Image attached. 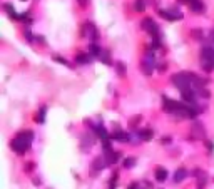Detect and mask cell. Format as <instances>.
Listing matches in <instances>:
<instances>
[{
    "label": "cell",
    "instance_id": "6da1fadb",
    "mask_svg": "<svg viewBox=\"0 0 214 189\" xmlns=\"http://www.w3.org/2000/svg\"><path fill=\"white\" fill-rule=\"evenodd\" d=\"M32 141H34V132L32 130H20L19 134L15 136V139L10 142V147L13 149V152H17L19 156H22L30 147Z\"/></svg>",
    "mask_w": 214,
    "mask_h": 189
},
{
    "label": "cell",
    "instance_id": "7a4b0ae2",
    "mask_svg": "<svg viewBox=\"0 0 214 189\" xmlns=\"http://www.w3.org/2000/svg\"><path fill=\"white\" fill-rule=\"evenodd\" d=\"M171 82H172L176 87L181 90V92L191 89V85H192L191 72H177V74H174V75L171 77Z\"/></svg>",
    "mask_w": 214,
    "mask_h": 189
},
{
    "label": "cell",
    "instance_id": "3957f363",
    "mask_svg": "<svg viewBox=\"0 0 214 189\" xmlns=\"http://www.w3.org/2000/svg\"><path fill=\"white\" fill-rule=\"evenodd\" d=\"M80 35H82V37H89L92 42H97L99 37H100L99 29L92 24V22H85V24L82 25V32H80Z\"/></svg>",
    "mask_w": 214,
    "mask_h": 189
},
{
    "label": "cell",
    "instance_id": "277c9868",
    "mask_svg": "<svg viewBox=\"0 0 214 189\" xmlns=\"http://www.w3.org/2000/svg\"><path fill=\"white\" fill-rule=\"evenodd\" d=\"M141 69H142V74H146V75L152 74V70H154V54H152V50H149V54L141 62Z\"/></svg>",
    "mask_w": 214,
    "mask_h": 189
},
{
    "label": "cell",
    "instance_id": "5b68a950",
    "mask_svg": "<svg viewBox=\"0 0 214 189\" xmlns=\"http://www.w3.org/2000/svg\"><path fill=\"white\" fill-rule=\"evenodd\" d=\"M107 166V162L104 157H97V159L92 162V169H90V176H97L99 171H102Z\"/></svg>",
    "mask_w": 214,
    "mask_h": 189
},
{
    "label": "cell",
    "instance_id": "8992f818",
    "mask_svg": "<svg viewBox=\"0 0 214 189\" xmlns=\"http://www.w3.org/2000/svg\"><path fill=\"white\" fill-rule=\"evenodd\" d=\"M187 5H189V9L192 10L194 13H203V12L206 10V5H204L203 0H189Z\"/></svg>",
    "mask_w": 214,
    "mask_h": 189
},
{
    "label": "cell",
    "instance_id": "52a82bcc",
    "mask_svg": "<svg viewBox=\"0 0 214 189\" xmlns=\"http://www.w3.org/2000/svg\"><path fill=\"white\" fill-rule=\"evenodd\" d=\"M110 137L114 141H120V142H127V141H131V136L124 132V130H116V132H112L110 134Z\"/></svg>",
    "mask_w": 214,
    "mask_h": 189
},
{
    "label": "cell",
    "instance_id": "ba28073f",
    "mask_svg": "<svg viewBox=\"0 0 214 189\" xmlns=\"http://www.w3.org/2000/svg\"><path fill=\"white\" fill-rule=\"evenodd\" d=\"M3 10L9 13V17L10 19H13V20H20V15L15 12V9H13V5L12 3H9V2H5L3 3Z\"/></svg>",
    "mask_w": 214,
    "mask_h": 189
},
{
    "label": "cell",
    "instance_id": "9c48e42d",
    "mask_svg": "<svg viewBox=\"0 0 214 189\" xmlns=\"http://www.w3.org/2000/svg\"><path fill=\"white\" fill-rule=\"evenodd\" d=\"M90 60H92V55L90 54H77L75 55V62L77 64H80V65H87V64H90Z\"/></svg>",
    "mask_w": 214,
    "mask_h": 189
},
{
    "label": "cell",
    "instance_id": "30bf717a",
    "mask_svg": "<svg viewBox=\"0 0 214 189\" xmlns=\"http://www.w3.org/2000/svg\"><path fill=\"white\" fill-rule=\"evenodd\" d=\"M186 176H187V169H186V167H179V169L176 171L174 172V182L176 184H177V182H182V181L186 179Z\"/></svg>",
    "mask_w": 214,
    "mask_h": 189
},
{
    "label": "cell",
    "instance_id": "8fae6325",
    "mask_svg": "<svg viewBox=\"0 0 214 189\" xmlns=\"http://www.w3.org/2000/svg\"><path fill=\"white\" fill-rule=\"evenodd\" d=\"M89 54H90L92 57H99V55H102L100 45H99L97 42H90V45H89Z\"/></svg>",
    "mask_w": 214,
    "mask_h": 189
},
{
    "label": "cell",
    "instance_id": "7c38bea8",
    "mask_svg": "<svg viewBox=\"0 0 214 189\" xmlns=\"http://www.w3.org/2000/svg\"><path fill=\"white\" fill-rule=\"evenodd\" d=\"M137 134H139V137H141V141H151V139H152V136H154V130L151 129V127H147V129L139 130Z\"/></svg>",
    "mask_w": 214,
    "mask_h": 189
},
{
    "label": "cell",
    "instance_id": "4fadbf2b",
    "mask_svg": "<svg viewBox=\"0 0 214 189\" xmlns=\"http://www.w3.org/2000/svg\"><path fill=\"white\" fill-rule=\"evenodd\" d=\"M192 134H196L197 137H204V127H203L201 122L196 120L194 124H192Z\"/></svg>",
    "mask_w": 214,
    "mask_h": 189
},
{
    "label": "cell",
    "instance_id": "5bb4252c",
    "mask_svg": "<svg viewBox=\"0 0 214 189\" xmlns=\"http://www.w3.org/2000/svg\"><path fill=\"white\" fill-rule=\"evenodd\" d=\"M166 179H167V171H166L164 167H157L156 169V181L164 182Z\"/></svg>",
    "mask_w": 214,
    "mask_h": 189
},
{
    "label": "cell",
    "instance_id": "9a60e30c",
    "mask_svg": "<svg viewBox=\"0 0 214 189\" xmlns=\"http://www.w3.org/2000/svg\"><path fill=\"white\" fill-rule=\"evenodd\" d=\"M146 9H147V2H146V0H136V2H134V10H136V12L142 13Z\"/></svg>",
    "mask_w": 214,
    "mask_h": 189
},
{
    "label": "cell",
    "instance_id": "2e32d148",
    "mask_svg": "<svg viewBox=\"0 0 214 189\" xmlns=\"http://www.w3.org/2000/svg\"><path fill=\"white\" fill-rule=\"evenodd\" d=\"M45 112H47V107H45V106H42V107L39 109L37 117H35V120H37L39 124H44V122H45Z\"/></svg>",
    "mask_w": 214,
    "mask_h": 189
},
{
    "label": "cell",
    "instance_id": "e0dca14e",
    "mask_svg": "<svg viewBox=\"0 0 214 189\" xmlns=\"http://www.w3.org/2000/svg\"><path fill=\"white\" fill-rule=\"evenodd\" d=\"M116 70H117V75H120V77H124L127 72V67L124 62H116Z\"/></svg>",
    "mask_w": 214,
    "mask_h": 189
},
{
    "label": "cell",
    "instance_id": "ac0fdd59",
    "mask_svg": "<svg viewBox=\"0 0 214 189\" xmlns=\"http://www.w3.org/2000/svg\"><path fill=\"white\" fill-rule=\"evenodd\" d=\"M206 184H207V178H206V174L203 172L199 178H197V182H196V188L197 189H204Z\"/></svg>",
    "mask_w": 214,
    "mask_h": 189
},
{
    "label": "cell",
    "instance_id": "d6986e66",
    "mask_svg": "<svg viewBox=\"0 0 214 189\" xmlns=\"http://www.w3.org/2000/svg\"><path fill=\"white\" fill-rule=\"evenodd\" d=\"M191 37L194 40H203L204 34H203V29H192L191 30Z\"/></svg>",
    "mask_w": 214,
    "mask_h": 189
},
{
    "label": "cell",
    "instance_id": "ffe728a7",
    "mask_svg": "<svg viewBox=\"0 0 214 189\" xmlns=\"http://www.w3.org/2000/svg\"><path fill=\"white\" fill-rule=\"evenodd\" d=\"M157 13H159L161 17H164L166 20H169V22H172V20H176L174 17H172V13H171L169 10H161V9H157Z\"/></svg>",
    "mask_w": 214,
    "mask_h": 189
},
{
    "label": "cell",
    "instance_id": "44dd1931",
    "mask_svg": "<svg viewBox=\"0 0 214 189\" xmlns=\"http://www.w3.org/2000/svg\"><path fill=\"white\" fill-rule=\"evenodd\" d=\"M100 60H102V64H104V65H112V64H114V62H112V59H110V54H109V52H102Z\"/></svg>",
    "mask_w": 214,
    "mask_h": 189
},
{
    "label": "cell",
    "instance_id": "7402d4cb",
    "mask_svg": "<svg viewBox=\"0 0 214 189\" xmlns=\"http://www.w3.org/2000/svg\"><path fill=\"white\" fill-rule=\"evenodd\" d=\"M169 12L172 13V17H174L176 20H181V19H182V12L179 10V7H177V5H176V7H171V9H169Z\"/></svg>",
    "mask_w": 214,
    "mask_h": 189
},
{
    "label": "cell",
    "instance_id": "603a6c76",
    "mask_svg": "<svg viewBox=\"0 0 214 189\" xmlns=\"http://www.w3.org/2000/svg\"><path fill=\"white\" fill-rule=\"evenodd\" d=\"M52 59L55 60V62H59V64H62V65H65V67H72L70 62H67V60L64 59V57H60V55H52Z\"/></svg>",
    "mask_w": 214,
    "mask_h": 189
},
{
    "label": "cell",
    "instance_id": "cb8c5ba5",
    "mask_svg": "<svg viewBox=\"0 0 214 189\" xmlns=\"http://www.w3.org/2000/svg\"><path fill=\"white\" fill-rule=\"evenodd\" d=\"M197 96H201V97H204V99H209V97H211V92L206 89V87H203V89H197Z\"/></svg>",
    "mask_w": 214,
    "mask_h": 189
},
{
    "label": "cell",
    "instance_id": "d4e9b609",
    "mask_svg": "<svg viewBox=\"0 0 214 189\" xmlns=\"http://www.w3.org/2000/svg\"><path fill=\"white\" fill-rule=\"evenodd\" d=\"M132 166H136V159H134V157H127V159L124 161V167H126V169H131Z\"/></svg>",
    "mask_w": 214,
    "mask_h": 189
},
{
    "label": "cell",
    "instance_id": "484cf974",
    "mask_svg": "<svg viewBox=\"0 0 214 189\" xmlns=\"http://www.w3.org/2000/svg\"><path fill=\"white\" fill-rule=\"evenodd\" d=\"M141 119H142L141 116H136V117H132V119H131V122H129V126H131L132 129H134V127H137V126H139V122H141Z\"/></svg>",
    "mask_w": 214,
    "mask_h": 189
},
{
    "label": "cell",
    "instance_id": "4316f807",
    "mask_svg": "<svg viewBox=\"0 0 214 189\" xmlns=\"http://www.w3.org/2000/svg\"><path fill=\"white\" fill-rule=\"evenodd\" d=\"M24 37L29 40V42H34V35H32V30H30V29H25V32H24Z\"/></svg>",
    "mask_w": 214,
    "mask_h": 189
},
{
    "label": "cell",
    "instance_id": "83f0119b",
    "mask_svg": "<svg viewBox=\"0 0 214 189\" xmlns=\"http://www.w3.org/2000/svg\"><path fill=\"white\" fill-rule=\"evenodd\" d=\"M20 20H24V22H27V24H32L30 13H20Z\"/></svg>",
    "mask_w": 214,
    "mask_h": 189
},
{
    "label": "cell",
    "instance_id": "f1b7e54d",
    "mask_svg": "<svg viewBox=\"0 0 214 189\" xmlns=\"http://www.w3.org/2000/svg\"><path fill=\"white\" fill-rule=\"evenodd\" d=\"M116 181H117V172H114V174H112V179H110V189L116 188Z\"/></svg>",
    "mask_w": 214,
    "mask_h": 189
},
{
    "label": "cell",
    "instance_id": "f546056e",
    "mask_svg": "<svg viewBox=\"0 0 214 189\" xmlns=\"http://www.w3.org/2000/svg\"><path fill=\"white\" fill-rule=\"evenodd\" d=\"M206 147H207L209 152H214V144L211 142V141H206Z\"/></svg>",
    "mask_w": 214,
    "mask_h": 189
},
{
    "label": "cell",
    "instance_id": "4dcf8cb0",
    "mask_svg": "<svg viewBox=\"0 0 214 189\" xmlns=\"http://www.w3.org/2000/svg\"><path fill=\"white\" fill-rule=\"evenodd\" d=\"M167 69V64H159V65H157V70H159V72H161V74H162V72H164V70Z\"/></svg>",
    "mask_w": 214,
    "mask_h": 189
},
{
    "label": "cell",
    "instance_id": "1f68e13d",
    "mask_svg": "<svg viewBox=\"0 0 214 189\" xmlns=\"http://www.w3.org/2000/svg\"><path fill=\"white\" fill-rule=\"evenodd\" d=\"M34 167H35V164H34V162H29V164H25V171H27V172H30V171L34 169Z\"/></svg>",
    "mask_w": 214,
    "mask_h": 189
},
{
    "label": "cell",
    "instance_id": "d6a6232c",
    "mask_svg": "<svg viewBox=\"0 0 214 189\" xmlns=\"http://www.w3.org/2000/svg\"><path fill=\"white\" fill-rule=\"evenodd\" d=\"M77 3L80 5V7H84V9H85V7L89 5V0H77Z\"/></svg>",
    "mask_w": 214,
    "mask_h": 189
},
{
    "label": "cell",
    "instance_id": "836d02e7",
    "mask_svg": "<svg viewBox=\"0 0 214 189\" xmlns=\"http://www.w3.org/2000/svg\"><path fill=\"white\" fill-rule=\"evenodd\" d=\"M161 142H162V144H171V137H169V136H166V137H162V139H161Z\"/></svg>",
    "mask_w": 214,
    "mask_h": 189
},
{
    "label": "cell",
    "instance_id": "e575fe53",
    "mask_svg": "<svg viewBox=\"0 0 214 189\" xmlns=\"http://www.w3.org/2000/svg\"><path fill=\"white\" fill-rule=\"evenodd\" d=\"M209 39H211V42H213L211 45H213V47H214V29L211 30V34H209Z\"/></svg>",
    "mask_w": 214,
    "mask_h": 189
},
{
    "label": "cell",
    "instance_id": "d590c367",
    "mask_svg": "<svg viewBox=\"0 0 214 189\" xmlns=\"http://www.w3.org/2000/svg\"><path fill=\"white\" fill-rule=\"evenodd\" d=\"M129 189H141L139 186H137V182H132L131 186H129Z\"/></svg>",
    "mask_w": 214,
    "mask_h": 189
},
{
    "label": "cell",
    "instance_id": "8d00e7d4",
    "mask_svg": "<svg viewBox=\"0 0 214 189\" xmlns=\"http://www.w3.org/2000/svg\"><path fill=\"white\" fill-rule=\"evenodd\" d=\"M34 184H35V186H40V184H42V181H40L39 178H35V179H34Z\"/></svg>",
    "mask_w": 214,
    "mask_h": 189
},
{
    "label": "cell",
    "instance_id": "74e56055",
    "mask_svg": "<svg viewBox=\"0 0 214 189\" xmlns=\"http://www.w3.org/2000/svg\"><path fill=\"white\" fill-rule=\"evenodd\" d=\"M37 40H39V42H42V44L45 45V39H44V37H37Z\"/></svg>",
    "mask_w": 214,
    "mask_h": 189
},
{
    "label": "cell",
    "instance_id": "f35d334b",
    "mask_svg": "<svg viewBox=\"0 0 214 189\" xmlns=\"http://www.w3.org/2000/svg\"><path fill=\"white\" fill-rule=\"evenodd\" d=\"M20 2H27V0H20Z\"/></svg>",
    "mask_w": 214,
    "mask_h": 189
}]
</instances>
